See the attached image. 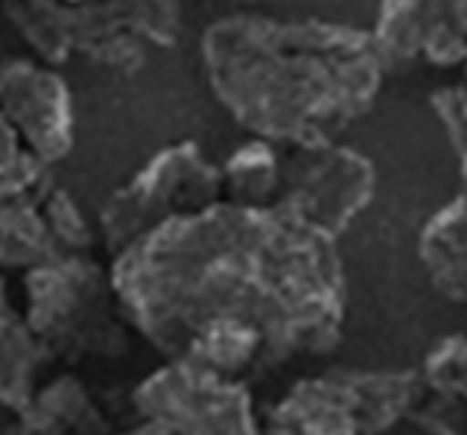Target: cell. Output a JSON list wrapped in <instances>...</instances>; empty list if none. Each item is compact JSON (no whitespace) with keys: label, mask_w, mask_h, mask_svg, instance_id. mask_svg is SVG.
I'll return each mask as SVG.
<instances>
[{"label":"cell","mask_w":467,"mask_h":435,"mask_svg":"<svg viewBox=\"0 0 467 435\" xmlns=\"http://www.w3.org/2000/svg\"><path fill=\"white\" fill-rule=\"evenodd\" d=\"M371 38L386 70L467 62V0H383Z\"/></svg>","instance_id":"10"},{"label":"cell","mask_w":467,"mask_h":435,"mask_svg":"<svg viewBox=\"0 0 467 435\" xmlns=\"http://www.w3.org/2000/svg\"><path fill=\"white\" fill-rule=\"evenodd\" d=\"M99 228L56 176L0 202V269L33 272L65 264L70 257L97 254Z\"/></svg>","instance_id":"9"},{"label":"cell","mask_w":467,"mask_h":435,"mask_svg":"<svg viewBox=\"0 0 467 435\" xmlns=\"http://www.w3.org/2000/svg\"><path fill=\"white\" fill-rule=\"evenodd\" d=\"M281 187V147L248 140L223 164V199L240 205H275Z\"/></svg>","instance_id":"17"},{"label":"cell","mask_w":467,"mask_h":435,"mask_svg":"<svg viewBox=\"0 0 467 435\" xmlns=\"http://www.w3.org/2000/svg\"><path fill=\"white\" fill-rule=\"evenodd\" d=\"M138 420L172 430L175 435H260L263 418L243 380L213 374L184 359H164L131 391Z\"/></svg>","instance_id":"7"},{"label":"cell","mask_w":467,"mask_h":435,"mask_svg":"<svg viewBox=\"0 0 467 435\" xmlns=\"http://www.w3.org/2000/svg\"><path fill=\"white\" fill-rule=\"evenodd\" d=\"M374 191L377 170L357 150L336 140L281 147V187L275 205L292 208L336 240L371 205Z\"/></svg>","instance_id":"8"},{"label":"cell","mask_w":467,"mask_h":435,"mask_svg":"<svg viewBox=\"0 0 467 435\" xmlns=\"http://www.w3.org/2000/svg\"><path fill=\"white\" fill-rule=\"evenodd\" d=\"M245 4H252V0H245Z\"/></svg>","instance_id":"22"},{"label":"cell","mask_w":467,"mask_h":435,"mask_svg":"<svg viewBox=\"0 0 467 435\" xmlns=\"http://www.w3.org/2000/svg\"><path fill=\"white\" fill-rule=\"evenodd\" d=\"M18 427L33 435H111L109 418L102 415L88 386L73 374L44 380L33 403L18 418Z\"/></svg>","instance_id":"16"},{"label":"cell","mask_w":467,"mask_h":435,"mask_svg":"<svg viewBox=\"0 0 467 435\" xmlns=\"http://www.w3.org/2000/svg\"><path fill=\"white\" fill-rule=\"evenodd\" d=\"M111 435H175V432L167 430V427H161V424H155V420H138V424L131 427V430L111 432Z\"/></svg>","instance_id":"19"},{"label":"cell","mask_w":467,"mask_h":435,"mask_svg":"<svg viewBox=\"0 0 467 435\" xmlns=\"http://www.w3.org/2000/svg\"><path fill=\"white\" fill-rule=\"evenodd\" d=\"M462 176H464V184H467V158L462 161Z\"/></svg>","instance_id":"21"},{"label":"cell","mask_w":467,"mask_h":435,"mask_svg":"<svg viewBox=\"0 0 467 435\" xmlns=\"http://www.w3.org/2000/svg\"><path fill=\"white\" fill-rule=\"evenodd\" d=\"M418 260L438 295L467 304V191L430 216L418 237Z\"/></svg>","instance_id":"15"},{"label":"cell","mask_w":467,"mask_h":435,"mask_svg":"<svg viewBox=\"0 0 467 435\" xmlns=\"http://www.w3.org/2000/svg\"><path fill=\"white\" fill-rule=\"evenodd\" d=\"M6 21L44 65L138 70L182 33V0H0Z\"/></svg>","instance_id":"3"},{"label":"cell","mask_w":467,"mask_h":435,"mask_svg":"<svg viewBox=\"0 0 467 435\" xmlns=\"http://www.w3.org/2000/svg\"><path fill=\"white\" fill-rule=\"evenodd\" d=\"M333 374L362 435H386L409 420L427 391L420 368H333Z\"/></svg>","instance_id":"13"},{"label":"cell","mask_w":467,"mask_h":435,"mask_svg":"<svg viewBox=\"0 0 467 435\" xmlns=\"http://www.w3.org/2000/svg\"><path fill=\"white\" fill-rule=\"evenodd\" d=\"M202 67L231 120L277 147L333 143L374 106L386 74L371 33L263 16L211 24Z\"/></svg>","instance_id":"2"},{"label":"cell","mask_w":467,"mask_h":435,"mask_svg":"<svg viewBox=\"0 0 467 435\" xmlns=\"http://www.w3.org/2000/svg\"><path fill=\"white\" fill-rule=\"evenodd\" d=\"M6 435H33V432H26V430H21L18 424H15V427H12V430L6 432Z\"/></svg>","instance_id":"20"},{"label":"cell","mask_w":467,"mask_h":435,"mask_svg":"<svg viewBox=\"0 0 467 435\" xmlns=\"http://www.w3.org/2000/svg\"><path fill=\"white\" fill-rule=\"evenodd\" d=\"M260 435H362L333 371L304 377L263 415Z\"/></svg>","instance_id":"14"},{"label":"cell","mask_w":467,"mask_h":435,"mask_svg":"<svg viewBox=\"0 0 467 435\" xmlns=\"http://www.w3.org/2000/svg\"><path fill=\"white\" fill-rule=\"evenodd\" d=\"M135 337L175 359L211 325L260 333L266 371L330 354L348 316L339 240L286 205L219 199L150 231L111 257Z\"/></svg>","instance_id":"1"},{"label":"cell","mask_w":467,"mask_h":435,"mask_svg":"<svg viewBox=\"0 0 467 435\" xmlns=\"http://www.w3.org/2000/svg\"><path fill=\"white\" fill-rule=\"evenodd\" d=\"M435 111L441 118L452 150L459 152V161L467 158V70H464V79L456 85V88L435 94Z\"/></svg>","instance_id":"18"},{"label":"cell","mask_w":467,"mask_h":435,"mask_svg":"<svg viewBox=\"0 0 467 435\" xmlns=\"http://www.w3.org/2000/svg\"><path fill=\"white\" fill-rule=\"evenodd\" d=\"M223 199V167L211 164L199 143L182 140L152 155L135 176L106 199L97 213L99 243L109 260L150 231Z\"/></svg>","instance_id":"6"},{"label":"cell","mask_w":467,"mask_h":435,"mask_svg":"<svg viewBox=\"0 0 467 435\" xmlns=\"http://www.w3.org/2000/svg\"><path fill=\"white\" fill-rule=\"evenodd\" d=\"M21 293L26 322L56 362L111 359L131 347L135 330L117 298L111 266L97 254L24 272Z\"/></svg>","instance_id":"4"},{"label":"cell","mask_w":467,"mask_h":435,"mask_svg":"<svg viewBox=\"0 0 467 435\" xmlns=\"http://www.w3.org/2000/svg\"><path fill=\"white\" fill-rule=\"evenodd\" d=\"M73 150V99L50 65L0 62V202L53 176Z\"/></svg>","instance_id":"5"},{"label":"cell","mask_w":467,"mask_h":435,"mask_svg":"<svg viewBox=\"0 0 467 435\" xmlns=\"http://www.w3.org/2000/svg\"><path fill=\"white\" fill-rule=\"evenodd\" d=\"M423 391L409 424L427 435H467V333L438 339L420 362Z\"/></svg>","instance_id":"12"},{"label":"cell","mask_w":467,"mask_h":435,"mask_svg":"<svg viewBox=\"0 0 467 435\" xmlns=\"http://www.w3.org/2000/svg\"><path fill=\"white\" fill-rule=\"evenodd\" d=\"M50 351L29 327L24 307L12 298L6 274H0V409L21 418L53 366Z\"/></svg>","instance_id":"11"}]
</instances>
